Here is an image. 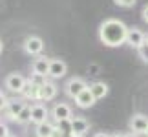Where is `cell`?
<instances>
[{
  "mask_svg": "<svg viewBox=\"0 0 148 137\" xmlns=\"http://www.w3.org/2000/svg\"><path fill=\"white\" fill-rule=\"evenodd\" d=\"M128 26L119 18H106L99 26V40L108 48H117L126 42Z\"/></svg>",
  "mask_w": 148,
  "mask_h": 137,
  "instance_id": "obj_1",
  "label": "cell"
},
{
  "mask_svg": "<svg viewBox=\"0 0 148 137\" xmlns=\"http://www.w3.org/2000/svg\"><path fill=\"white\" fill-rule=\"evenodd\" d=\"M130 132L137 134V135H146L148 132V115L145 113H134L132 117H130Z\"/></svg>",
  "mask_w": 148,
  "mask_h": 137,
  "instance_id": "obj_2",
  "label": "cell"
},
{
  "mask_svg": "<svg viewBox=\"0 0 148 137\" xmlns=\"http://www.w3.org/2000/svg\"><path fill=\"white\" fill-rule=\"evenodd\" d=\"M27 82V79L22 75V73H9L8 77H5V88H8V91H11V93H22V90H24Z\"/></svg>",
  "mask_w": 148,
  "mask_h": 137,
  "instance_id": "obj_3",
  "label": "cell"
},
{
  "mask_svg": "<svg viewBox=\"0 0 148 137\" xmlns=\"http://www.w3.org/2000/svg\"><path fill=\"white\" fill-rule=\"evenodd\" d=\"M145 42H146V33L141 29V27H128L126 42H124V44H128L130 48L137 49V48H141Z\"/></svg>",
  "mask_w": 148,
  "mask_h": 137,
  "instance_id": "obj_4",
  "label": "cell"
},
{
  "mask_svg": "<svg viewBox=\"0 0 148 137\" xmlns=\"http://www.w3.org/2000/svg\"><path fill=\"white\" fill-rule=\"evenodd\" d=\"M24 51L27 55H31V57H38L42 53V49H44V40L40 37H37V35H29V37H26V40H24Z\"/></svg>",
  "mask_w": 148,
  "mask_h": 137,
  "instance_id": "obj_5",
  "label": "cell"
},
{
  "mask_svg": "<svg viewBox=\"0 0 148 137\" xmlns=\"http://www.w3.org/2000/svg\"><path fill=\"white\" fill-rule=\"evenodd\" d=\"M88 132H90V121L86 117H81V115L71 117V134H70V137H84Z\"/></svg>",
  "mask_w": 148,
  "mask_h": 137,
  "instance_id": "obj_6",
  "label": "cell"
},
{
  "mask_svg": "<svg viewBox=\"0 0 148 137\" xmlns=\"http://www.w3.org/2000/svg\"><path fill=\"white\" fill-rule=\"evenodd\" d=\"M86 88H88V84H86V81H84V79H81V77H73V79H70V81L66 82L64 91H66L68 97L75 99V97L81 93V91H84Z\"/></svg>",
  "mask_w": 148,
  "mask_h": 137,
  "instance_id": "obj_7",
  "label": "cell"
},
{
  "mask_svg": "<svg viewBox=\"0 0 148 137\" xmlns=\"http://www.w3.org/2000/svg\"><path fill=\"white\" fill-rule=\"evenodd\" d=\"M51 117H53L55 123L59 121H64V119H71L73 117V110L70 104H66V102H57V104L51 108Z\"/></svg>",
  "mask_w": 148,
  "mask_h": 137,
  "instance_id": "obj_8",
  "label": "cell"
},
{
  "mask_svg": "<svg viewBox=\"0 0 148 137\" xmlns=\"http://www.w3.org/2000/svg\"><path fill=\"white\" fill-rule=\"evenodd\" d=\"M68 73V64L62 59H49V79H62Z\"/></svg>",
  "mask_w": 148,
  "mask_h": 137,
  "instance_id": "obj_9",
  "label": "cell"
},
{
  "mask_svg": "<svg viewBox=\"0 0 148 137\" xmlns=\"http://www.w3.org/2000/svg\"><path fill=\"white\" fill-rule=\"evenodd\" d=\"M48 115H49V110H48V106L42 104V102L31 104V123L33 124H40L44 121H48Z\"/></svg>",
  "mask_w": 148,
  "mask_h": 137,
  "instance_id": "obj_10",
  "label": "cell"
},
{
  "mask_svg": "<svg viewBox=\"0 0 148 137\" xmlns=\"http://www.w3.org/2000/svg\"><path fill=\"white\" fill-rule=\"evenodd\" d=\"M20 95L24 101H40V86L27 79V82H26V86H24Z\"/></svg>",
  "mask_w": 148,
  "mask_h": 137,
  "instance_id": "obj_11",
  "label": "cell"
},
{
  "mask_svg": "<svg viewBox=\"0 0 148 137\" xmlns=\"http://www.w3.org/2000/svg\"><path fill=\"white\" fill-rule=\"evenodd\" d=\"M48 71H49V59L48 57H37V59L31 62V73L48 77Z\"/></svg>",
  "mask_w": 148,
  "mask_h": 137,
  "instance_id": "obj_12",
  "label": "cell"
},
{
  "mask_svg": "<svg viewBox=\"0 0 148 137\" xmlns=\"http://www.w3.org/2000/svg\"><path fill=\"white\" fill-rule=\"evenodd\" d=\"M95 102H97V99L93 97V93L90 91V88H86L84 91H81L77 97H75V104L79 108H82V110H86V108H92Z\"/></svg>",
  "mask_w": 148,
  "mask_h": 137,
  "instance_id": "obj_13",
  "label": "cell"
},
{
  "mask_svg": "<svg viewBox=\"0 0 148 137\" xmlns=\"http://www.w3.org/2000/svg\"><path fill=\"white\" fill-rule=\"evenodd\" d=\"M26 106V102H24V99H11L9 101V104H8V108H5V117L8 119H11V121H16V117H18V113L22 112V108Z\"/></svg>",
  "mask_w": 148,
  "mask_h": 137,
  "instance_id": "obj_14",
  "label": "cell"
},
{
  "mask_svg": "<svg viewBox=\"0 0 148 137\" xmlns=\"http://www.w3.org/2000/svg\"><path fill=\"white\" fill-rule=\"evenodd\" d=\"M57 93H59V88H57V84L51 82V81H46L40 86V101H44V102L53 101L57 97Z\"/></svg>",
  "mask_w": 148,
  "mask_h": 137,
  "instance_id": "obj_15",
  "label": "cell"
},
{
  "mask_svg": "<svg viewBox=\"0 0 148 137\" xmlns=\"http://www.w3.org/2000/svg\"><path fill=\"white\" fill-rule=\"evenodd\" d=\"M55 124L49 123V121H44L40 124H35V135L37 137H51L55 132Z\"/></svg>",
  "mask_w": 148,
  "mask_h": 137,
  "instance_id": "obj_16",
  "label": "cell"
},
{
  "mask_svg": "<svg viewBox=\"0 0 148 137\" xmlns=\"http://www.w3.org/2000/svg\"><path fill=\"white\" fill-rule=\"evenodd\" d=\"M90 91L93 93V97L95 99H104V97L108 95V91H110V88H108V84L106 82H101V81H97V82H93V84H90Z\"/></svg>",
  "mask_w": 148,
  "mask_h": 137,
  "instance_id": "obj_17",
  "label": "cell"
},
{
  "mask_svg": "<svg viewBox=\"0 0 148 137\" xmlns=\"http://www.w3.org/2000/svg\"><path fill=\"white\" fill-rule=\"evenodd\" d=\"M16 123L18 124L31 123V104H26L24 108H22V112L18 113V117H16Z\"/></svg>",
  "mask_w": 148,
  "mask_h": 137,
  "instance_id": "obj_18",
  "label": "cell"
},
{
  "mask_svg": "<svg viewBox=\"0 0 148 137\" xmlns=\"http://www.w3.org/2000/svg\"><path fill=\"white\" fill-rule=\"evenodd\" d=\"M57 128H59L64 135H70V134H71V119H64V121H59V123H57Z\"/></svg>",
  "mask_w": 148,
  "mask_h": 137,
  "instance_id": "obj_19",
  "label": "cell"
},
{
  "mask_svg": "<svg viewBox=\"0 0 148 137\" xmlns=\"http://www.w3.org/2000/svg\"><path fill=\"white\" fill-rule=\"evenodd\" d=\"M137 55H139V59H141V60L148 64V40H146L143 46H141V48H137Z\"/></svg>",
  "mask_w": 148,
  "mask_h": 137,
  "instance_id": "obj_20",
  "label": "cell"
},
{
  "mask_svg": "<svg viewBox=\"0 0 148 137\" xmlns=\"http://www.w3.org/2000/svg\"><path fill=\"white\" fill-rule=\"evenodd\" d=\"M135 2H137V0H113V4L115 5H119V8H134L135 5Z\"/></svg>",
  "mask_w": 148,
  "mask_h": 137,
  "instance_id": "obj_21",
  "label": "cell"
},
{
  "mask_svg": "<svg viewBox=\"0 0 148 137\" xmlns=\"http://www.w3.org/2000/svg\"><path fill=\"white\" fill-rule=\"evenodd\" d=\"M8 104H9V99L5 97L2 91H0V112H5V108H8Z\"/></svg>",
  "mask_w": 148,
  "mask_h": 137,
  "instance_id": "obj_22",
  "label": "cell"
},
{
  "mask_svg": "<svg viewBox=\"0 0 148 137\" xmlns=\"http://www.w3.org/2000/svg\"><path fill=\"white\" fill-rule=\"evenodd\" d=\"M9 135V128L4 121H0V137H8Z\"/></svg>",
  "mask_w": 148,
  "mask_h": 137,
  "instance_id": "obj_23",
  "label": "cell"
},
{
  "mask_svg": "<svg viewBox=\"0 0 148 137\" xmlns=\"http://www.w3.org/2000/svg\"><path fill=\"white\" fill-rule=\"evenodd\" d=\"M90 75H99V71H101V66L99 64H90Z\"/></svg>",
  "mask_w": 148,
  "mask_h": 137,
  "instance_id": "obj_24",
  "label": "cell"
},
{
  "mask_svg": "<svg viewBox=\"0 0 148 137\" xmlns=\"http://www.w3.org/2000/svg\"><path fill=\"white\" fill-rule=\"evenodd\" d=\"M141 15H143V20H145L146 24H148V4H146L145 8H143V11H141Z\"/></svg>",
  "mask_w": 148,
  "mask_h": 137,
  "instance_id": "obj_25",
  "label": "cell"
},
{
  "mask_svg": "<svg viewBox=\"0 0 148 137\" xmlns=\"http://www.w3.org/2000/svg\"><path fill=\"white\" fill-rule=\"evenodd\" d=\"M55 126H57V124H55ZM51 137H64V134H62L59 128H55V132H53V135H51Z\"/></svg>",
  "mask_w": 148,
  "mask_h": 137,
  "instance_id": "obj_26",
  "label": "cell"
},
{
  "mask_svg": "<svg viewBox=\"0 0 148 137\" xmlns=\"http://www.w3.org/2000/svg\"><path fill=\"white\" fill-rule=\"evenodd\" d=\"M93 137H112V135H110V134H106V132H97Z\"/></svg>",
  "mask_w": 148,
  "mask_h": 137,
  "instance_id": "obj_27",
  "label": "cell"
},
{
  "mask_svg": "<svg viewBox=\"0 0 148 137\" xmlns=\"http://www.w3.org/2000/svg\"><path fill=\"white\" fill-rule=\"evenodd\" d=\"M112 137H126V134H123V132H119V134H112Z\"/></svg>",
  "mask_w": 148,
  "mask_h": 137,
  "instance_id": "obj_28",
  "label": "cell"
},
{
  "mask_svg": "<svg viewBox=\"0 0 148 137\" xmlns=\"http://www.w3.org/2000/svg\"><path fill=\"white\" fill-rule=\"evenodd\" d=\"M126 137H139V135H137V134H134V132H132V134H126Z\"/></svg>",
  "mask_w": 148,
  "mask_h": 137,
  "instance_id": "obj_29",
  "label": "cell"
},
{
  "mask_svg": "<svg viewBox=\"0 0 148 137\" xmlns=\"http://www.w3.org/2000/svg\"><path fill=\"white\" fill-rule=\"evenodd\" d=\"M2 49H4V44H2V40H0V53H2Z\"/></svg>",
  "mask_w": 148,
  "mask_h": 137,
  "instance_id": "obj_30",
  "label": "cell"
},
{
  "mask_svg": "<svg viewBox=\"0 0 148 137\" xmlns=\"http://www.w3.org/2000/svg\"><path fill=\"white\" fill-rule=\"evenodd\" d=\"M8 137H15V135H11V134H9V135H8Z\"/></svg>",
  "mask_w": 148,
  "mask_h": 137,
  "instance_id": "obj_31",
  "label": "cell"
},
{
  "mask_svg": "<svg viewBox=\"0 0 148 137\" xmlns=\"http://www.w3.org/2000/svg\"><path fill=\"white\" fill-rule=\"evenodd\" d=\"M146 40H148V35H146Z\"/></svg>",
  "mask_w": 148,
  "mask_h": 137,
  "instance_id": "obj_32",
  "label": "cell"
},
{
  "mask_svg": "<svg viewBox=\"0 0 148 137\" xmlns=\"http://www.w3.org/2000/svg\"><path fill=\"white\" fill-rule=\"evenodd\" d=\"M146 137H148V132H146Z\"/></svg>",
  "mask_w": 148,
  "mask_h": 137,
  "instance_id": "obj_33",
  "label": "cell"
}]
</instances>
